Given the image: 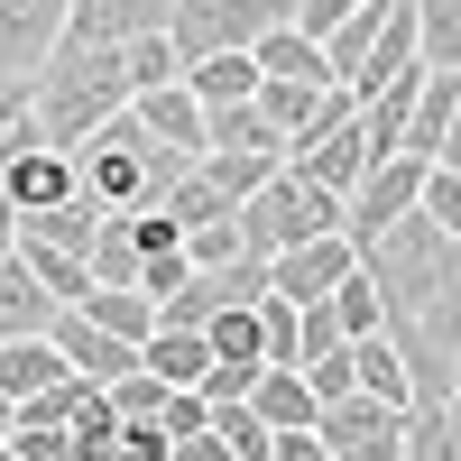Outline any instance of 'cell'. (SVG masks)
Instances as JSON below:
<instances>
[{"mask_svg": "<svg viewBox=\"0 0 461 461\" xmlns=\"http://www.w3.org/2000/svg\"><path fill=\"white\" fill-rule=\"evenodd\" d=\"M130 102L139 93H130V56L121 47H74V37H65V47L37 65V130H47V148H65V158L102 121H121Z\"/></svg>", "mask_w": 461, "mask_h": 461, "instance_id": "1", "label": "cell"}, {"mask_svg": "<svg viewBox=\"0 0 461 461\" xmlns=\"http://www.w3.org/2000/svg\"><path fill=\"white\" fill-rule=\"evenodd\" d=\"M74 176H84V194L102 212H158L185 176H194V158H176L167 139L139 130V111H121V121H102L84 148H74Z\"/></svg>", "mask_w": 461, "mask_h": 461, "instance_id": "2", "label": "cell"}, {"mask_svg": "<svg viewBox=\"0 0 461 461\" xmlns=\"http://www.w3.org/2000/svg\"><path fill=\"white\" fill-rule=\"evenodd\" d=\"M323 230H351V203H341L332 185H314L304 167H277V176L240 203V240H249L258 258L304 249V240H323Z\"/></svg>", "mask_w": 461, "mask_h": 461, "instance_id": "3", "label": "cell"}, {"mask_svg": "<svg viewBox=\"0 0 461 461\" xmlns=\"http://www.w3.org/2000/svg\"><path fill=\"white\" fill-rule=\"evenodd\" d=\"M286 19H295V0H176L167 37H176L185 65H203V56H240V47H258V37L286 28Z\"/></svg>", "mask_w": 461, "mask_h": 461, "instance_id": "4", "label": "cell"}, {"mask_svg": "<svg viewBox=\"0 0 461 461\" xmlns=\"http://www.w3.org/2000/svg\"><path fill=\"white\" fill-rule=\"evenodd\" d=\"M323 425V443H332V461H406V425H415V406H388V397H341V406H323L314 415Z\"/></svg>", "mask_w": 461, "mask_h": 461, "instance_id": "5", "label": "cell"}, {"mask_svg": "<svg viewBox=\"0 0 461 461\" xmlns=\"http://www.w3.org/2000/svg\"><path fill=\"white\" fill-rule=\"evenodd\" d=\"M425 176H434V158H415V148L378 158V167L351 185V240H378L388 221H406L415 203H425Z\"/></svg>", "mask_w": 461, "mask_h": 461, "instance_id": "6", "label": "cell"}, {"mask_svg": "<svg viewBox=\"0 0 461 461\" xmlns=\"http://www.w3.org/2000/svg\"><path fill=\"white\" fill-rule=\"evenodd\" d=\"M351 267H360V240H351V230H323V240L267 258V295H286V304H323L341 277H351Z\"/></svg>", "mask_w": 461, "mask_h": 461, "instance_id": "7", "label": "cell"}, {"mask_svg": "<svg viewBox=\"0 0 461 461\" xmlns=\"http://www.w3.org/2000/svg\"><path fill=\"white\" fill-rule=\"evenodd\" d=\"M65 19H74V0H0V84H28L65 47Z\"/></svg>", "mask_w": 461, "mask_h": 461, "instance_id": "8", "label": "cell"}, {"mask_svg": "<svg viewBox=\"0 0 461 461\" xmlns=\"http://www.w3.org/2000/svg\"><path fill=\"white\" fill-rule=\"evenodd\" d=\"M65 194H84V176H74L65 148H10V158H0V203L10 212H47Z\"/></svg>", "mask_w": 461, "mask_h": 461, "instance_id": "9", "label": "cell"}, {"mask_svg": "<svg viewBox=\"0 0 461 461\" xmlns=\"http://www.w3.org/2000/svg\"><path fill=\"white\" fill-rule=\"evenodd\" d=\"M56 351H65V369H74V378H93V388H121V378L139 369V341L102 332L93 314H74V304H65V323H56Z\"/></svg>", "mask_w": 461, "mask_h": 461, "instance_id": "10", "label": "cell"}, {"mask_svg": "<svg viewBox=\"0 0 461 461\" xmlns=\"http://www.w3.org/2000/svg\"><path fill=\"white\" fill-rule=\"evenodd\" d=\"M176 19V0H74L65 37L74 47H130V37H158Z\"/></svg>", "mask_w": 461, "mask_h": 461, "instance_id": "11", "label": "cell"}, {"mask_svg": "<svg viewBox=\"0 0 461 461\" xmlns=\"http://www.w3.org/2000/svg\"><path fill=\"white\" fill-rule=\"evenodd\" d=\"M130 111H139V130H148V139H167V148H176V158H203L212 111L194 102V84H158V93H139Z\"/></svg>", "mask_w": 461, "mask_h": 461, "instance_id": "12", "label": "cell"}, {"mask_svg": "<svg viewBox=\"0 0 461 461\" xmlns=\"http://www.w3.org/2000/svg\"><path fill=\"white\" fill-rule=\"evenodd\" d=\"M56 323H65V304L47 295V277H37L28 258H0V341H37Z\"/></svg>", "mask_w": 461, "mask_h": 461, "instance_id": "13", "label": "cell"}, {"mask_svg": "<svg viewBox=\"0 0 461 461\" xmlns=\"http://www.w3.org/2000/svg\"><path fill=\"white\" fill-rule=\"evenodd\" d=\"M286 167H304L314 185H332L341 203H351V185L369 176V139H360V111L341 130H323V139H304V148H286Z\"/></svg>", "mask_w": 461, "mask_h": 461, "instance_id": "14", "label": "cell"}, {"mask_svg": "<svg viewBox=\"0 0 461 461\" xmlns=\"http://www.w3.org/2000/svg\"><path fill=\"white\" fill-rule=\"evenodd\" d=\"M65 351H56V332H37V341H0V397L10 406H28V397H47V388H65Z\"/></svg>", "mask_w": 461, "mask_h": 461, "instance_id": "15", "label": "cell"}, {"mask_svg": "<svg viewBox=\"0 0 461 461\" xmlns=\"http://www.w3.org/2000/svg\"><path fill=\"white\" fill-rule=\"evenodd\" d=\"M139 369L167 378V388H203V378H212V341L185 332V323H158V332L139 341Z\"/></svg>", "mask_w": 461, "mask_h": 461, "instance_id": "16", "label": "cell"}, {"mask_svg": "<svg viewBox=\"0 0 461 461\" xmlns=\"http://www.w3.org/2000/svg\"><path fill=\"white\" fill-rule=\"evenodd\" d=\"M111 212L93 203V194H65V203H47V212H19V240H47V249H74L93 267V230H102Z\"/></svg>", "mask_w": 461, "mask_h": 461, "instance_id": "17", "label": "cell"}, {"mask_svg": "<svg viewBox=\"0 0 461 461\" xmlns=\"http://www.w3.org/2000/svg\"><path fill=\"white\" fill-rule=\"evenodd\" d=\"M249 56H258V74H277V84H341V74L323 65V37H304L295 19H286V28H267Z\"/></svg>", "mask_w": 461, "mask_h": 461, "instance_id": "18", "label": "cell"}, {"mask_svg": "<svg viewBox=\"0 0 461 461\" xmlns=\"http://www.w3.org/2000/svg\"><path fill=\"white\" fill-rule=\"evenodd\" d=\"M249 406H258V415H267V425H277V434H295V425H314V415H323L314 378H304V369H286V360H267V369H258Z\"/></svg>", "mask_w": 461, "mask_h": 461, "instance_id": "19", "label": "cell"}, {"mask_svg": "<svg viewBox=\"0 0 461 461\" xmlns=\"http://www.w3.org/2000/svg\"><path fill=\"white\" fill-rule=\"evenodd\" d=\"M452 102H461V74H434V65H425V84H415V111H406V148H415V158H443Z\"/></svg>", "mask_w": 461, "mask_h": 461, "instance_id": "20", "label": "cell"}, {"mask_svg": "<svg viewBox=\"0 0 461 461\" xmlns=\"http://www.w3.org/2000/svg\"><path fill=\"white\" fill-rule=\"evenodd\" d=\"M185 84H194L203 111H221V102H258L267 74H258V56L240 47V56H203V65H185Z\"/></svg>", "mask_w": 461, "mask_h": 461, "instance_id": "21", "label": "cell"}, {"mask_svg": "<svg viewBox=\"0 0 461 461\" xmlns=\"http://www.w3.org/2000/svg\"><path fill=\"white\" fill-rule=\"evenodd\" d=\"M203 148H240V158H286V130L267 121L258 102H221L212 111V139Z\"/></svg>", "mask_w": 461, "mask_h": 461, "instance_id": "22", "label": "cell"}, {"mask_svg": "<svg viewBox=\"0 0 461 461\" xmlns=\"http://www.w3.org/2000/svg\"><path fill=\"white\" fill-rule=\"evenodd\" d=\"M351 369H360V388L369 397H388V406H415V378H406V351L388 332H360L351 341Z\"/></svg>", "mask_w": 461, "mask_h": 461, "instance_id": "23", "label": "cell"}, {"mask_svg": "<svg viewBox=\"0 0 461 461\" xmlns=\"http://www.w3.org/2000/svg\"><path fill=\"white\" fill-rule=\"evenodd\" d=\"M74 314H93L102 332H121V341H148V332H158V295H139V286H93Z\"/></svg>", "mask_w": 461, "mask_h": 461, "instance_id": "24", "label": "cell"}, {"mask_svg": "<svg viewBox=\"0 0 461 461\" xmlns=\"http://www.w3.org/2000/svg\"><path fill=\"white\" fill-rule=\"evenodd\" d=\"M212 341V360H240V369H267V323H258V304H221V314L203 323Z\"/></svg>", "mask_w": 461, "mask_h": 461, "instance_id": "25", "label": "cell"}, {"mask_svg": "<svg viewBox=\"0 0 461 461\" xmlns=\"http://www.w3.org/2000/svg\"><path fill=\"white\" fill-rule=\"evenodd\" d=\"M378 28H388V0H360V10H351V19H341L332 37H323V65L341 74V84H351V74L369 65V47H378Z\"/></svg>", "mask_w": 461, "mask_h": 461, "instance_id": "26", "label": "cell"}, {"mask_svg": "<svg viewBox=\"0 0 461 461\" xmlns=\"http://www.w3.org/2000/svg\"><path fill=\"white\" fill-rule=\"evenodd\" d=\"M93 286H139V212H111L93 230Z\"/></svg>", "mask_w": 461, "mask_h": 461, "instance_id": "27", "label": "cell"}, {"mask_svg": "<svg viewBox=\"0 0 461 461\" xmlns=\"http://www.w3.org/2000/svg\"><path fill=\"white\" fill-rule=\"evenodd\" d=\"M277 167H286V158H240V148H203V158H194V176L212 185V194H230V203H249Z\"/></svg>", "mask_w": 461, "mask_h": 461, "instance_id": "28", "label": "cell"}, {"mask_svg": "<svg viewBox=\"0 0 461 461\" xmlns=\"http://www.w3.org/2000/svg\"><path fill=\"white\" fill-rule=\"evenodd\" d=\"M415 56L434 74H461V0H415Z\"/></svg>", "mask_w": 461, "mask_h": 461, "instance_id": "29", "label": "cell"}, {"mask_svg": "<svg viewBox=\"0 0 461 461\" xmlns=\"http://www.w3.org/2000/svg\"><path fill=\"white\" fill-rule=\"evenodd\" d=\"M19 258L37 267V277H47V295H56V304H84V295H93V267L74 258V249H47V240H19Z\"/></svg>", "mask_w": 461, "mask_h": 461, "instance_id": "30", "label": "cell"}, {"mask_svg": "<svg viewBox=\"0 0 461 461\" xmlns=\"http://www.w3.org/2000/svg\"><path fill=\"white\" fill-rule=\"evenodd\" d=\"M212 434H221L230 452H240V461H267V452H277V425H267V415H258L249 397H230V406H212Z\"/></svg>", "mask_w": 461, "mask_h": 461, "instance_id": "31", "label": "cell"}, {"mask_svg": "<svg viewBox=\"0 0 461 461\" xmlns=\"http://www.w3.org/2000/svg\"><path fill=\"white\" fill-rule=\"evenodd\" d=\"M130 93H158V84H185V56H176V37L158 28V37H130Z\"/></svg>", "mask_w": 461, "mask_h": 461, "instance_id": "32", "label": "cell"}, {"mask_svg": "<svg viewBox=\"0 0 461 461\" xmlns=\"http://www.w3.org/2000/svg\"><path fill=\"white\" fill-rule=\"evenodd\" d=\"M111 406H121V425H167L176 388H167V378H148V369H130L121 388H111Z\"/></svg>", "mask_w": 461, "mask_h": 461, "instance_id": "33", "label": "cell"}, {"mask_svg": "<svg viewBox=\"0 0 461 461\" xmlns=\"http://www.w3.org/2000/svg\"><path fill=\"white\" fill-rule=\"evenodd\" d=\"M258 323H267V360H286V369H295V351H304V304L258 295Z\"/></svg>", "mask_w": 461, "mask_h": 461, "instance_id": "34", "label": "cell"}, {"mask_svg": "<svg viewBox=\"0 0 461 461\" xmlns=\"http://www.w3.org/2000/svg\"><path fill=\"white\" fill-rule=\"evenodd\" d=\"M415 212H425L443 240H461V167H434V176H425V203H415Z\"/></svg>", "mask_w": 461, "mask_h": 461, "instance_id": "35", "label": "cell"}, {"mask_svg": "<svg viewBox=\"0 0 461 461\" xmlns=\"http://www.w3.org/2000/svg\"><path fill=\"white\" fill-rule=\"evenodd\" d=\"M304 378H314V397H323V406L360 397V369H351V351H332V360H304Z\"/></svg>", "mask_w": 461, "mask_h": 461, "instance_id": "36", "label": "cell"}, {"mask_svg": "<svg viewBox=\"0 0 461 461\" xmlns=\"http://www.w3.org/2000/svg\"><path fill=\"white\" fill-rule=\"evenodd\" d=\"M121 461H176V434L167 425H121Z\"/></svg>", "mask_w": 461, "mask_h": 461, "instance_id": "37", "label": "cell"}, {"mask_svg": "<svg viewBox=\"0 0 461 461\" xmlns=\"http://www.w3.org/2000/svg\"><path fill=\"white\" fill-rule=\"evenodd\" d=\"M351 10H360V0H295V28H304V37H332Z\"/></svg>", "mask_w": 461, "mask_h": 461, "instance_id": "38", "label": "cell"}, {"mask_svg": "<svg viewBox=\"0 0 461 461\" xmlns=\"http://www.w3.org/2000/svg\"><path fill=\"white\" fill-rule=\"evenodd\" d=\"M267 461H332V443H323V425H295V434H277Z\"/></svg>", "mask_w": 461, "mask_h": 461, "instance_id": "39", "label": "cell"}, {"mask_svg": "<svg viewBox=\"0 0 461 461\" xmlns=\"http://www.w3.org/2000/svg\"><path fill=\"white\" fill-rule=\"evenodd\" d=\"M176 461H240V452H230V443L203 425V434H185V443H176Z\"/></svg>", "mask_w": 461, "mask_h": 461, "instance_id": "40", "label": "cell"}, {"mask_svg": "<svg viewBox=\"0 0 461 461\" xmlns=\"http://www.w3.org/2000/svg\"><path fill=\"white\" fill-rule=\"evenodd\" d=\"M434 167H461V102H452V130H443V158Z\"/></svg>", "mask_w": 461, "mask_h": 461, "instance_id": "41", "label": "cell"}, {"mask_svg": "<svg viewBox=\"0 0 461 461\" xmlns=\"http://www.w3.org/2000/svg\"><path fill=\"white\" fill-rule=\"evenodd\" d=\"M0 258H19V212L0 203Z\"/></svg>", "mask_w": 461, "mask_h": 461, "instance_id": "42", "label": "cell"}, {"mask_svg": "<svg viewBox=\"0 0 461 461\" xmlns=\"http://www.w3.org/2000/svg\"><path fill=\"white\" fill-rule=\"evenodd\" d=\"M10 434H19V406H10V397H0V443H10Z\"/></svg>", "mask_w": 461, "mask_h": 461, "instance_id": "43", "label": "cell"}, {"mask_svg": "<svg viewBox=\"0 0 461 461\" xmlns=\"http://www.w3.org/2000/svg\"><path fill=\"white\" fill-rule=\"evenodd\" d=\"M0 461H28V452H19V443H0Z\"/></svg>", "mask_w": 461, "mask_h": 461, "instance_id": "44", "label": "cell"}]
</instances>
